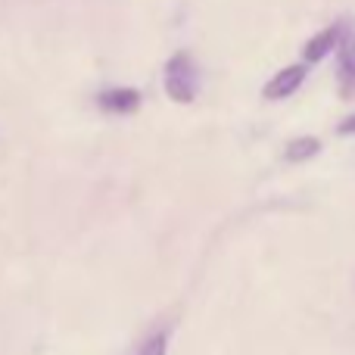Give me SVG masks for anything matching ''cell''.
<instances>
[{
  "mask_svg": "<svg viewBox=\"0 0 355 355\" xmlns=\"http://www.w3.org/2000/svg\"><path fill=\"white\" fill-rule=\"evenodd\" d=\"M343 22H334L327 25V28H321L318 35H312L306 41V47H302V62H309V66H315V62L327 60V56L334 53V50L340 47V37H343Z\"/></svg>",
  "mask_w": 355,
  "mask_h": 355,
  "instance_id": "277c9868",
  "label": "cell"
},
{
  "mask_svg": "<svg viewBox=\"0 0 355 355\" xmlns=\"http://www.w3.org/2000/svg\"><path fill=\"white\" fill-rule=\"evenodd\" d=\"M196 91H200V75H196L190 53L181 50L166 62V94L175 103H193Z\"/></svg>",
  "mask_w": 355,
  "mask_h": 355,
  "instance_id": "6da1fadb",
  "label": "cell"
},
{
  "mask_svg": "<svg viewBox=\"0 0 355 355\" xmlns=\"http://www.w3.org/2000/svg\"><path fill=\"white\" fill-rule=\"evenodd\" d=\"M340 135H346V137L355 135V112H352V116H346L343 122H340Z\"/></svg>",
  "mask_w": 355,
  "mask_h": 355,
  "instance_id": "ba28073f",
  "label": "cell"
},
{
  "mask_svg": "<svg viewBox=\"0 0 355 355\" xmlns=\"http://www.w3.org/2000/svg\"><path fill=\"white\" fill-rule=\"evenodd\" d=\"M321 153V141L318 137H293V141L284 147V159L287 162H309L312 156Z\"/></svg>",
  "mask_w": 355,
  "mask_h": 355,
  "instance_id": "8992f818",
  "label": "cell"
},
{
  "mask_svg": "<svg viewBox=\"0 0 355 355\" xmlns=\"http://www.w3.org/2000/svg\"><path fill=\"white\" fill-rule=\"evenodd\" d=\"M97 103L106 112L128 116V112H137V106H141V91H135V87H110V91H103L97 97Z\"/></svg>",
  "mask_w": 355,
  "mask_h": 355,
  "instance_id": "5b68a950",
  "label": "cell"
},
{
  "mask_svg": "<svg viewBox=\"0 0 355 355\" xmlns=\"http://www.w3.org/2000/svg\"><path fill=\"white\" fill-rule=\"evenodd\" d=\"M168 349V331H159L141 346V355H166Z\"/></svg>",
  "mask_w": 355,
  "mask_h": 355,
  "instance_id": "52a82bcc",
  "label": "cell"
},
{
  "mask_svg": "<svg viewBox=\"0 0 355 355\" xmlns=\"http://www.w3.org/2000/svg\"><path fill=\"white\" fill-rule=\"evenodd\" d=\"M309 75V62H296V66H284L277 75H271L268 85L262 87V97L265 100H284V97H293L296 91L302 87Z\"/></svg>",
  "mask_w": 355,
  "mask_h": 355,
  "instance_id": "3957f363",
  "label": "cell"
},
{
  "mask_svg": "<svg viewBox=\"0 0 355 355\" xmlns=\"http://www.w3.org/2000/svg\"><path fill=\"white\" fill-rule=\"evenodd\" d=\"M337 87L343 100L355 97V31L349 28H343V37H340L337 47Z\"/></svg>",
  "mask_w": 355,
  "mask_h": 355,
  "instance_id": "7a4b0ae2",
  "label": "cell"
}]
</instances>
